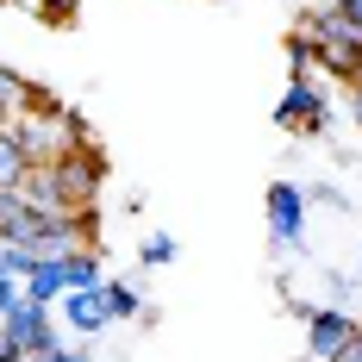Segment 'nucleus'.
Here are the masks:
<instances>
[{
	"label": "nucleus",
	"mask_w": 362,
	"mask_h": 362,
	"mask_svg": "<svg viewBox=\"0 0 362 362\" xmlns=\"http://www.w3.org/2000/svg\"><path fill=\"white\" fill-rule=\"evenodd\" d=\"M50 313H57V306H37V300H19V306H13V313H6L0 325H6V337H13V344H19L25 356H37V350L63 344V337H57V319H50Z\"/></svg>",
	"instance_id": "423d86ee"
},
{
	"label": "nucleus",
	"mask_w": 362,
	"mask_h": 362,
	"mask_svg": "<svg viewBox=\"0 0 362 362\" xmlns=\"http://www.w3.org/2000/svg\"><path fill=\"white\" fill-rule=\"evenodd\" d=\"M32 175V156L19 144V132H13V119L0 125V187H19V181Z\"/></svg>",
	"instance_id": "ddd939ff"
},
{
	"label": "nucleus",
	"mask_w": 362,
	"mask_h": 362,
	"mask_svg": "<svg viewBox=\"0 0 362 362\" xmlns=\"http://www.w3.org/2000/svg\"><path fill=\"white\" fill-rule=\"evenodd\" d=\"M325 362H362V337H350V344H344L337 356H325Z\"/></svg>",
	"instance_id": "b1692460"
},
{
	"label": "nucleus",
	"mask_w": 362,
	"mask_h": 362,
	"mask_svg": "<svg viewBox=\"0 0 362 362\" xmlns=\"http://www.w3.org/2000/svg\"><path fill=\"white\" fill-rule=\"evenodd\" d=\"M63 281H69V288H100V281H107L100 250H75V256H63Z\"/></svg>",
	"instance_id": "2eb2a0df"
},
{
	"label": "nucleus",
	"mask_w": 362,
	"mask_h": 362,
	"mask_svg": "<svg viewBox=\"0 0 362 362\" xmlns=\"http://www.w3.org/2000/svg\"><path fill=\"white\" fill-rule=\"evenodd\" d=\"M293 362H319V356H293Z\"/></svg>",
	"instance_id": "a878e982"
},
{
	"label": "nucleus",
	"mask_w": 362,
	"mask_h": 362,
	"mask_svg": "<svg viewBox=\"0 0 362 362\" xmlns=\"http://www.w3.org/2000/svg\"><path fill=\"white\" fill-rule=\"evenodd\" d=\"M13 132H19V144H25V156H32V169L37 163H63L75 144H88L81 138V119L63 107H32V112H19L13 119Z\"/></svg>",
	"instance_id": "f03ea898"
},
{
	"label": "nucleus",
	"mask_w": 362,
	"mask_h": 362,
	"mask_svg": "<svg viewBox=\"0 0 362 362\" xmlns=\"http://www.w3.org/2000/svg\"><path fill=\"white\" fill-rule=\"evenodd\" d=\"M319 6H337V13H344V19L362 32V0H319Z\"/></svg>",
	"instance_id": "4be33fe9"
},
{
	"label": "nucleus",
	"mask_w": 362,
	"mask_h": 362,
	"mask_svg": "<svg viewBox=\"0 0 362 362\" xmlns=\"http://www.w3.org/2000/svg\"><path fill=\"white\" fill-rule=\"evenodd\" d=\"M313 63H319V57H313L306 32H293V37H288V69H293V75H313Z\"/></svg>",
	"instance_id": "a211bd4d"
},
{
	"label": "nucleus",
	"mask_w": 362,
	"mask_h": 362,
	"mask_svg": "<svg viewBox=\"0 0 362 362\" xmlns=\"http://www.w3.org/2000/svg\"><path fill=\"white\" fill-rule=\"evenodd\" d=\"M57 169V181H63V200H69V213L75 206H94V194H100V156H94V144H75L63 163H50Z\"/></svg>",
	"instance_id": "39448f33"
},
{
	"label": "nucleus",
	"mask_w": 362,
	"mask_h": 362,
	"mask_svg": "<svg viewBox=\"0 0 362 362\" xmlns=\"http://www.w3.org/2000/svg\"><path fill=\"white\" fill-rule=\"evenodd\" d=\"M44 218H57V213H37L25 200V187H0V238L6 244H32L44 231Z\"/></svg>",
	"instance_id": "6e6552de"
},
{
	"label": "nucleus",
	"mask_w": 362,
	"mask_h": 362,
	"mask_svg": "<svg viewBox=\"0 0 362 362\" xmlns=\"http://www.w3.org/2000/svg\"><path fill=\"white\" fill-rule=\"evenodd\" d=\"M37 19H50V25H63V19H75V0H25Z\"/></svg>",
	"instance_id": "412c9836"
},
{
	"label": "nucleus",
	"mask_w": 362,
	"mask_h": 362,
	"mask_svg": "<svg viewBox=\"0 0 362 362\" xmlns=\"http://www.w3.org/2000/svg\"><path fill=\"white\" fill-rule=\"evenodd\" d=\"M175 256H181V244L169 238V231H150V238H144V250H138V262H144V269H169Z\"/></svg>",
	"instance_id": "dca6fc26"
},
{
	"label": "nucleus",
	"mask_w": 362,
	"mask_h": 362,
	"mask_svg": "<svg viewBox=\"0 0 362 362\" xmlns=\"http://www.w3.org/2000/svg\"><path fill=\"white\" fill-rule=\"evenodd\" d=\"M306 206H331V213H350V200H344V187H331V181H313V194H306Z\"/></svg>",
	"instance_id": "6ab92c4d"
},
{
	"label": "nucleus",
	"mask_w": 362,
	"mask_h": 362,
	"mask_svg": "<svg viewBox=\"0 0 362 362\" xmlns=\"http://www.w3.org/2000/svg\"><path fill=\"white\" fill-rule=\"evenodd\" d=\"M0 362H25V350H19V344L6 337V325H0Z\"/></svg>",
	"instance_id": "5701e85b"
},
{
	"label": "nucleus",
	"mask_w": 362,
	"mask_h": 362,
	"mask_svg": "<svg viewBox=\"0 0 362 362\" xmlns=\"http://www.w3.org/2000/svg\"><path fill=\"white\" fill-rule=\"evenodd\" d=\"M262 213H269V238H275V250L293 256V250H300V231H306V187L275 181V187L262 194Z\"/></svg>",
	"instance_id": "20e7f679"
},
{
	"label": "nucleus",
	"mask_w": 362,
	"mask_h": 362,
	"mask_svg": "<svg viewBox=\"0 0 362 362\" xmlns=\"http://www.w3.org/2000/svg\"><path fill=\"white\" fill-rule=\"evenodd\" d=\"M300 32H306V44H313L319 69L344 75V81H356V75H362V32L337 13V6H313V13L300 19Z\"/></svg>",
	"instance_id": "f257e3e1"
},
{
	"label": "nucleus",
	"mask_w": 362,
	"mask_h": 362,
	"mask_svg": "<svg viewBox=\"0 0 362 362\" xmlns=\"http://www.w3.org/2000/svg\"><path fill=\"white\" fill-rule=\"evenodd\" d=\"M63 325L81 331V337H94V331H107V306H100V288H69L63 293Z\"/></svg>",
	"instance_id": "1a4fd4ad"
},
{
	"label": "nucleus",
	"mask_w": 362,
	"mask_h": 362,
	"mask_svg": "<svg viewBox=\"0 0 362 362\" xmlns=\"http://www.w3.org/2000/svg\"><path fill=\"white\" fill-rule=\"evenodd\" d=\"M19 187H25V200H32L37 213H69V200H63V181H57V169H50V163H37L32 175L19 181Z\"/></svg>",
	"instance_id": "f8f14e48"
},
{
	"label": "nucleus",
	"mask_w": 362,
	"mask_h": 362,
	"mask_svg": "<svg viewBox=\"0 0 362 362\" xmlns=\"http://www.w3.org/2000/svg\"><path fill=\"white\" fill-rule=\"evenodd\" d=\"M350 337H362L356 319H350L344 306H319V313L306 319V356H319V362H325V356H337Z\"/></svg>",
	"instance_id": "0eeeda50"
},
{
	"label": "nucleus",
	"mask_w": 362,
	"mask_h": 362,
	"mask_svg": "<svg viewBox=\"0 0 362 362\" xmlns=\"http://www.w3.org/2000/svg\"><path fill=\"white\" fill-rule=\"evenodd\" d=\"M32 262H37L32 244H6V238H0V275H19V281H25V275H32Z\"/></svg>",
	"instance_id": "f3484780"
},
{
	"label": "nucleus",
	"mask_w": 362,
	"mask_h": 362,
	"mask_svg": "<svg viewBox=\"0 0 362 362\" xmlns=\"http://www.w3.org/2000/svg\"><path fill=\"white\" fill-rule=\"evenodd\" d=\"M325 112H331L325 88H319L313 75H293L288 94L275 100V125H281V132H300V138H319V132H325Z\"/></svg>",
	"instance_id": "7ed1b4c3"
},
{
	"label": "nucleus",
	"mask_w": 362,
	"mask_h": 362,
	"mask_svg": "<svg viewBox=\"0 0 362 362\" xmlns=\"http://www.w3.org/2000/svg\"><path fill=\"white\" fill-rule=\"evenodd\" d=\"M32 107H57V100H50L44 88H32L19 69L0 63V119H19V112H32Z\"/></svg>",
	"instance_id": "9d476101"
},
{
	"label": "nucleus",
	"mask_w": 362,
	"mask_h": 362,
	"mask_svg": "<svg viewBox=\"0 0 362 362\" xmlns=\"http://www.w3.org/2000/svg\"><path fill=\"white\" fill-rule=\"evenodd\" d=\"M63 293H69V281H63V256H37L32 275H25V300H37V306H63Z\"/></svg>",
	"instance_id": "9b49d317"
},
{
	"label": "nucleus",
	"mask_w": 362,
	"mask_h": 362,
	"mask_svg": "<svg viewBox=\"0 0 362 362\" xmlns=\"http://www.w3.org/2000/svg\"><path fill=\"white\" fill-rule=\"evenodd\" d=\"M25 362H94V350H81V344H50V350H37Z\"/></svg>",
	"instance_id": "aec40b11"
},
{
	"label": "nucleus",
	"mask_w": 362,
	"mask_h": 362,
	"mask_svg": "<svg viewBox=\"0 0 362 362\" xmlns=\"http://www.w3.org/2000/svg\"><path fill=\"white\" fill-rule=\"evenodd\" d=\"M0 125H6V119H0Z\"/></svg>",
	"instance_id": "bb28decb"
},
{
	"label": "nucleus",
	"mask_w": 362,
	"mask_h": 362,
	"mask_svg": "<svg viewBox=\"0 0 362 362\" xmlns=\"http://www.w3.org/2000/svg\"><path fill=\"white\" fill-rule=\"evenodd\" d=\"M356 125H362V94H356Z\"/></svg>",
	"instance_id": "393cba45"
},
{
	"label": "nucleus",
	"mask_w": 362,
	"mask_h": 362,
	"mask_svg": "<svg viewBox=\"0 0 362 362\" xmlns=\"http://www.w3.org/2000/svg\"><path fill=\"white\" fill-rule=\"evenodd\" d=\"M100 306H107V319H144V293L132 288V281H100Z\"/></svg>",
	"instance_id": "4468645a"
}]
</instances>
